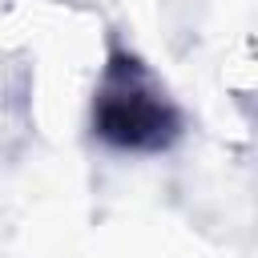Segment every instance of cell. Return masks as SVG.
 <instances>
[{"instance_id": "6da1fadb", "label": "cell", "mask_w": 258, "mask_h": 258, "mask_svg": "<svg viewBox=\"0 0 258 258\" xmlns=\"http://www.w3.org/2000/svg\"><path fill=\"white\" fill-rule=\"evenodd\" d=\"M93 133L121 153H165L181 137V113L141 56L113 52L97 81Z\"/></svg>"}]
</instances>
